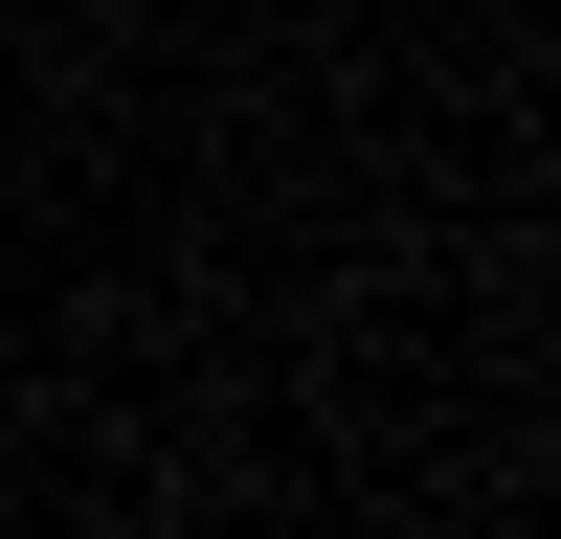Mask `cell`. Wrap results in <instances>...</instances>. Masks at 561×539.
<instances>
[]
</instances>
